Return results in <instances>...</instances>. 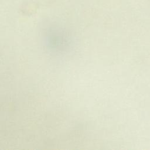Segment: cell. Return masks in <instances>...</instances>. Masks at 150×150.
Masks as SVG:
<instances>
[{
    "label": "cell",
    "mask_w": 150,
    "mask_h": 150,
    "mask_svg": "<svg viewBox=\"0 0 150 150\" xmlns=\"http://www.w3.org/2000/svg\"><path fill=\"white\" fill-rule=\"evenodd\" d=\"M44 42L49 50L56 53L67 51L71 46L70 36L61 30L55 28L45 32Z\"/></svg>",
    "instance_id": "obj_1"
}]
</instances>
